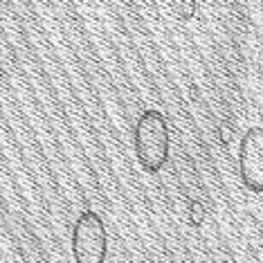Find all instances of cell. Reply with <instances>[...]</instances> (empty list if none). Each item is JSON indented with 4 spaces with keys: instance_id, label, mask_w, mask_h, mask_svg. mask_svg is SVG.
<instances>
[{
    "instance_id": "cell-5",
    "label": "cell",
    "mask_w": 263,
    "mask_h": 263,
    "mask_svg": "<svg viewBox=\"0 0 263 263\" xmlns=\"http://www.w3.org/2000/svg\"><path fill=\"white\" fill-rule=\"evenodd\" d=\"M194 14H196V0H180L178 3V16L182 21L194 18Z\"/></svg>"
},
{
    "instance_id": "cell-2",
    "label": "cell",
    "mask_w": 263,
    "mask_h": 263,
    "mask_svg": "<svg viewBox=\"0 0 263 263\" xmlns=\"http://www.w3.org/2000/svg\"><path fill=\"white\" fill-rule=\"evenodd\" d=\"M72 256L74 263H106L108 234L99 214L92 209L79 214L72 227Z\"/></svg>"
},
{
    "instance_id": "cell-3",
    "label": "cell",
    "mask_w": 263,
    "mask_h": 263,
    "mask_svg": "<svg viewBox=\"0 0 263 263\" xmlns=\"http://www.w3.org/2000/svg\"><path fill=\"white\" fill-rule=\"evenodd\" d=\"M238 171L241 182L252 194H263V128L252 126L245 130L238 146Z\"/></svg>"
},
{
    "instance_id": "cell-4",
    "label": "cell",
    "mask_w": 263,
    "mask_h": 263,
    "mask_svg": "<svg viewBox=\"0 0 263 263\" xmlns=\"http://www.w3.org/2000/svg\"><path fill=\"white\" fill-rule=\"evenodd\" d=\"M202 220H205V209H202L198 200H191L189 202V223L194 227H198V225H202Z\"/></svg>"
},
{
    "instance_id": "cell-1",
    "label": "cell",
    "mask_w": 263,
    "mask_h": 263,
    "mask_svg": "<svg viewBox=\"0 0 263 263\" xmlns=\"http://www.w3.org/2000/svg\"><path fill=\"white\" fill-rule=\"evenodd\" d=\"M135 158L146 173H158L169 160V126L160 110H144L133 133Z\"/></svg>"
}]
</instances>
